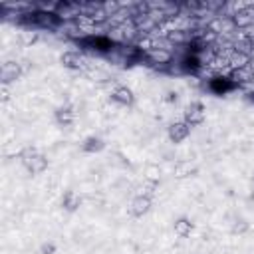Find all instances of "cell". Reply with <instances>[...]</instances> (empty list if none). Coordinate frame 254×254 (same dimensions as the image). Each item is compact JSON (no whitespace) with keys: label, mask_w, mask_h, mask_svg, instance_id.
Segmentation results:
<instances>
[{"label":"cell","mask_w":254,"mask_h":254,"mask_svg":"<svg viewBox=\"0 0 254 254\" xmlns=\"http://www.w3.org/2000/svg\"><path fill=\"white\" fill-rule=\"evenodd\" d=\"M42 254H56V244L54 242H44L42 248H40Z\"/></svg>","instance_id":"5bb4252c"},{"label":"cell","mask_w":254,"mask_h":254,"mask_svg":"<svg viewBox=\"0 0 254 254\" xmlns=\"http://www.w3.org/2000/svg\"><path fill=\"white\" fill-rule=\"evenodd\" d=\"M204 117H206L204 105H202L200 101H192L190 105H187V109H185V119H183V121H187L190 127H194V125H200V123L204 121Z\"/></svg>","instance_id":"7a4b0ae2"},{"label":"cell","mask_w":254,"mask_h":254,"mask_svg":"<svg viewBox=\"0 0 254 254\" xmlns=\"http://www.w3.org/2000/svg\"><path fill=\"white\" fill-rule=\"evenodd\" d=\"M111 99H113L117 105H123V107L131 105V103L135 101V97H133V91H131L129 87H125V85H119V87H115V89L111 91Z\"/></svg>","instance_id":"5b68a950"},{"label":"cell","mask_w":254,"mask_h":254,"mask_svg":"<svg viewBox=\"0 0 254 254\" xmlns=\"http://www.w3.org/2000/svg\"><path fill=\"white\" fill-rule=\"evenodd\" d=\"M56 121H58L60 125H64V127L73 125V121H75L73 109H71V107H60V109L56 111Z\"/></svg>","instance_id":"9c48e42d"},{"label":"cell","mask_w":254,"mask_h":254,"mask_svg":"<svg viewBox=\"0 0 254 254\" xmlns=\"http://www.w3.org/2000/svg\"><path fill=\"white\" fill-rule=\"evenodd\" d=\"M60 62H62V65H65L69 69H79L85 60H83V56L79 52H64L62 58H60Z\"/></svg>","instance_id":"52a82bcc"},{"label":"cell","mask_w":254,"mask_h":254,"mask_svg":"<svg viewBox=\"0 0 254 254\" xmlns=\"http://www.w3.org/2000/svg\"><path fill=\"white\" fill-rule=\"evenodd\" d=\"M210 87H212L216 93H226L228 89H232V87H234V83H230L226 77H216V79H212Z\"/></svg>","instance_id":"4fadbf2b"},{"label":"cell","mask_w":254,"mask_h":254,"mask_svg":"<svg viewBox=\"0 0 254 254\" xmlns=\"http://www.w3.org/2000/svg\"><path fill=\"white\" fill-rule=\"evenodd\" d=\"M81 149H83L85 153H95V151H101V149H103V141H101L99 137H87V139L83 141Z\"/></svg>","instance_id":"7c38bea8"},{"label":"cell","mask_w":254,"mask_h":254,"mask_svg":"<svg viewBox=\"0 0 254 254\" xmlns=\"http://www.w3.org/2000/svg\"><path fill=\"white\" fill-rule=\"evenodd\" d=\"M22 163H24L26 169H28L30 173H34V175L46 171V167H48V159H46L42 153H38L34 147H28V149L22 151Z\"/></svg>","instance_id":"6da1fadb"},{"label":"cell","mask_w":254,"mask_h":254,"mask_svg":"<svg viewBox=\"0 0 254 254\" xmlns=\"http://www.w3.org/2000/svg\"><path fill=\"white\" fill-rule=\"evenodd\" d=\"M189 169H190V165L185 163V165H181V167L177 169V175H179V177H187V171H189ZM190 171H192V169H190Z\"/></svg>","instance_id":"9a60e30c"},{"label":"cell","mask_w":254,"mask_h":254,"mask_svg":"<svg viewBox=\"0 0 254 254\" xmlns=\"http://www.w3.org/2000/svg\"><path fill=\"white\" fill-rule=\"evenodd\" d=\"M189 133H190V125H189L187 121H177V123H173V125L169 127V139H171L173 143L185 141V139L189 137Z\"/></svg>","instance_id":"3957f363"},{"label":"cell","mask_w":254,"mask_h":254,"mask_svg":"<svg viewBox=\"0 0 254 254\" xmlns=\"http://www.w3.org/2000/svg\"><path fill=\"white\" fill-rule=\"evenodd\" d=\"M149 208H151V196H147V194H139V196H135V198L131 200L129 212H131L133 216H143V214L149 212Z\"/></svg>","instance_id":"277c9868"},{"label":"cell","mask_w":254,"mask_h":254,"mask_svg":"<svg viewBox=\"0 0 254 254\" xmlns=\"http://www.w3.org/2000/svg\"><path fill=\"white\" fill-rule=\"evenodd\" d=\"M173 230H175V234H177L179 238H187V236L192 232V222H190L189 218H179V220L175 222Z\"/></svg>","instance_id":"30bf717a"},{"label":"cell","mask_w":254,"mask_h":254,"mask_svg":"<svg viewBox=\"0 0 254 254\" xmlns=\"http://www.w3.org/2000/svg\"><path fill=\"white\" fill-rule=\"evenodd\" d=\"M85 46H91V50H101V52H105V50H109L111 48V42L107 40V38H101V36H91V38H87L85 40Z\"/></svg>","instance_id":"8fae6325"},{"label":"cell","mask_w":254,"mask_h":254,"mask_svg":"<svg viewBox=\"0 0 254 254\" xmlns=\"http://www.w3.org/2000/svg\"><path fill=\"white\" fill-rule=\"evenodd\" d=\"M20 73H22V71H20V65H18V64L6 62V64L2 65V69H0V79H2V83L6 85V83H10V81L18 79Z\"/></svg>","instance_id":"8992f818"},{"label":"cell","mask_w":254,"mask_h":254,"mask_svg":"<svg viewBox=\"0 0 254 254\" xmlns=\"http://www.w3.org/2000/svg\"><path fill=\"white\" fill-rule=\"evenodd\" d=\"M79 204H81V196H79L75 190L69 189V190L64 192V196H62V206H64L65 210H77Z\"/></svg>","instance_id":"ba28073f"}]
</instances>
